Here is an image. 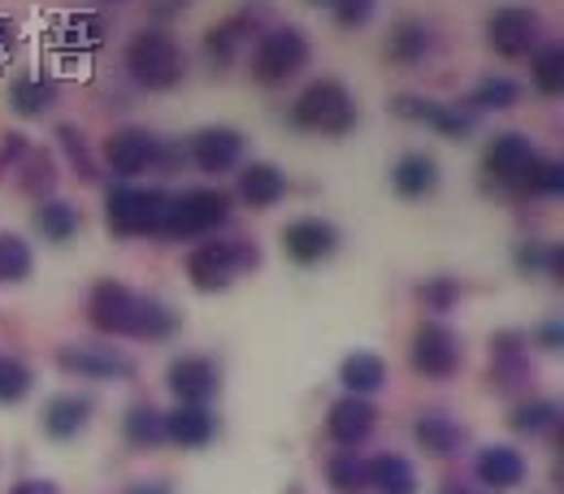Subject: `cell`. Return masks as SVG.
<instances>
[{
	"mask_svg": "<svg viewBox=\"0 0 564 494\" xmlns=\"http://www.w3.org/2000/svg\"><path fill=\"white\" fill-rule=\"evenodd\" d=\"M87 321L100 334H131V339H165L174 330V312L165 304L143 299L122 283H100L91 290Z\"/></svg>",
	"mask_w": 564,
	"mask_h": 494,
	"instance_id": "6da1fadb",
	"label": "cell"
},
{
	"mask_svg": "<svg viewBox=\"0 0 564 494\" xmlns=\"http://www.w3.org/2000/svg\"><path fill=\"white\" fill-rule=\"evenodd\" d=\"M291 122L300 131H313V135H348L356 127V100L352 91L335 78H317L308 83L295 105H291Z\"/></svg>",
	"mask_w": 564,
	"mask_h": 494,
	"instance_id": "7a4b0ae2",
	"label": "cell"
},
{
	"mask_svg": "<svg viewBox=\"0 0 564 494\" xmlns=\"http://www.w3.org/2000/svg\"><path fill=\"white\" fill-rule=\"evenodd\" d=\"M127 70L148 91H170L183 78V53L165 31H140L127 44Z\"/></svg>",
	"mask_w": 564,
	"mask_h": 494,
	"instance_id": "3957f363",
	"label": "cell"
},
{
	"mask_svg": "<svg viewBox=\"0 0 564 494\" xmlns=\"http://www.w3.org/2000/svg\"><path fill=\"white\" fill-rule=\"evenodd\" d=\"M304 66H308V40H304L295 26L270 31V35L257 44V53H252V74H257V83H265V87H279L286 78H295Z\"/></svg>",
	"mask_w": 564,
	"mask_h": 494,
	"instance_id": "277c9868",
	"label": "cell"
},
{
	"mask_svg": "<svg viewBox=\"0 0 564 494\" xmlns=\"http://www.w3.org/2000/svg\"><path fill=\"white\" fill-rule=\"evenodd\" d=\"M248 265H257V252L243 243H200L187 261V274L200 290H221L230 286Z\"/></svg>",
	"mask_w": 564,
	"mask_h": 494,
	"instance_id": "5b68a950",
	"label": "cell"
},
{
	"mask_svg": "<svg viewBox=\"0 0 564 494\" xmlns=\"http://www.w3.org/2000/svg\"><path fill=\"white\" fill-rule=\"evenodd\" d=\"M105 217L113 234H148L161 230L165 221V196L161 191H140V187H118L105 200Z\"/></svg>",
	"mask_w": 564,
	"mask_h": 494,
	"instance_id": "8992f818",
	"label": "cell"
},
{
	"mask_svg": "<svg viewBox=\"0 0 564 494\" xmlns=\"http://www.w3.org/2000/svg\"><path fill=\"white\" fill-rule=\"evenodd\" d=\"M226 217H230V200L221 191L205 187V191H187L178 200H165L161 230H170V234H209Z\"/></svg>",
	"mask_w": 564,
	"mask_h": 494,
	"instance_id": "52a82bcc",
	"label": "cell"
},
{
	"mask_svg": "<svg viewBox=\"0 0 564 494\" xmlns=\"http://www.w3.org/2000/svg\"><path fill=\"white\" fill-rule=\"evenodd\" d=\"M487 44H491L499 57H508V62L530 57L534 44H539V13L521 9V4L495 9L491 22H487Z\"/></svg>",
	"mask_w": 564,
	"mask_h": 494,
	"instance_id": "ba28073f",
	"label": "cell"
},
{
	"mask_svg": "<svg viewBox=\"0 0 564 494\" xmlns=\"http://www.w3.org/2000/svg\"><path fill=\"white\" fill-rule=\"evenodd\" d=\"M282 248L295 265H317L339 248V230L322 217H304V221H291L282 230Z\"/></svg>",
	"mask_w": 564,
	"mask_h": 494,
	"instance_id": "9c48e42d",
	"label": "cell"
},
{
	"mask_svg": "<svg viewBox=\"0 0 564 494\" xmlns=\"http://www.w3.org/2000/svg\"><path fill=\"white\" fill-rule=\"evenodd\" d=\"M413 364H417V373H425V377H452L460 369V343H456V334L447 326H438V321L422 326L417 339H413Z\"/></svg>",
	"mask_w": 564,
	"mask_h": 494,
	"instance_id": "30bf717a",
	"label": "cell"
},
{
	"mask_svg": "<svg viewBox=\"0 0 564 494\" xmlns=\"http://www.w3.org/2000/svg\"><path fill=\"white\" fill-rule=\"evenodd\" d=\"M105 161H109L113 174H122V178H140L143 169L156 161V140H152L148 131H140V127H127V131L109 135V143H105Z\"/></svg>",
	"mask_w": 564,
	"mask_h": 494,
	"instance_id": "8fae6325",
	"label": "cell"
},
{
	"mask_svg": "<svg viewBox=\"0 0 564 494\" xmlns=\"http://www.w3.org/2000/svg\"><path fill=\"white\" fill-rule=\"evenodd\" d=\"M243 156V135L230 131V127H209L192 140V161L205 169V174H226L235 169Z\"/></svg>",
	"mask_w": 564,
	"mask_h": 494,
	"instance_id": "7c38bea8",
	"label": "cell"
},
{
	"mask_svg": "<svg viewBox=\"0 0 564 494\" xmlns=\"http://www.w3.org/2000/svg\"><path fill=\"white\" fill-rule=\"evenodd\" d=\"M170 391L183 399V404H209L217 395V369L205 355H183L170 364Z\"/></svg>",
	"mask_w": 564,
	"mask_h": 494,
	"instance_id": "4fadbf2b",
	"label": "cell"
},
{
	"mask_svg": "<svg viewBox=\"0 0 564 494\" xmlns=\"http://www.w3.org/2000/svg\"><path fill=\"white\" fill-rule=\"evenodd\" d=\"M373 408L360 399V395H344L330 413H326V433L339 442V447H356V442H365L369 433H373Z\"/></svg>",
	"mask_w": 564,
	"mask_h": 494,
	"instance_id": "5bb4252c",
	"label": "cell"
},
{
	"mask_svg": "<svg viewBox=\"0 0 564 494\" xmlns=\"http://www.w3.org/2000/svg\"><path fill=\"white\" fill-rule=\"evenodd\" d=\"M395 109H400L404 118H413V122L434 127V131L447 135V140H465V135L474 131V122H469L460 109H452V105H434V100H417V96H400Z\"/></svg>",
	"mask_w": 564,
	"mask_h": 494,
	"instance_id": "9a60e30c",
	"label": "cell"
},
{
	"mask_svg": "<svg viewBox=\"0 0 564 494\" xmlns=\"http://www.w3.org/2000/svg\"><path fill=\"white\" fill-rule=\"evenodd\" d=\"M62 369L83 373V377H131L135 373V364L127 355H118L113 348H66Z\"/></svg>",
	"mask_w": 564,
	"mask_h": 494,
	"instance_id": "2e32d148",
	"label": "cell"
},
{
	"mask_svg": "<svg viewBox=\"0 0 564 494\" xmlns=\"http://www.w3.org/2000/svg\"><path fill=\"white\" fill-rule=\"evenodd\" d=\"M534 156H539V152H534V143L525 140V135H499V140L487 147V169H491L495 178H503V183L517 187V178L530 169Z\"/></svg>",
	"mask_w": 564,
	"mask_h": 494,
	"instance_id": "e0dca14e",
	"label": "cell"
},
{
	"mask_svg": "<svg viewBox=\"0 0 564 494\" xmlns=\"http://www.w3.org/2000/svg\"><path fill=\"white\" fill-rule=\"evenodd\" d=\"M239 196H243V205H252V209H270V205H279L282 196H286V178H282V169H274V165L252 161V165L239 174Z\"/></svg>",
	"mask_w": 564,
	"mask_h": 494,
	"instance_id": "ac0fdd59",
	"label": "cell"
},
{
	"mask_svg": "<svg viewBox=\"0 0 564 494\" xmlns=\"http://www.w3.org/2000/svg\"><path fill=\"white\" fill-rule=\"evenodd\" d=\"M478 477H482V486H491V491H512V486L525 482V460H521V451H512V447H487V451L478 455Z\"/></svg>",
	"mask_w": 564,
	"mask_h": 494,
	"instance_id": "d6986e66",
	"label": "cell"
},
{
	"mask_svg": "<svg viewBox=\"0 0 564 494\" xmlns=\"http://www.w3.org/2000/svg\"><path fill=\"white\" fill-rule=\"evenodd\" d=\"M213 433H217V421L205 413V404H183L165 417V438L178 447H205Z\"/></svg>",
	"mask_w": 564,
	"mask_h": 494,
	"instance_id": "ffe728a7",
	"label": "cell"
},
{
	"mask_svg": "<svg viewBox=\"0 0 564 494\" xmlns=\"http://www.w3.org/2000/svg\"><path fill=\"white\" fill-rule=\"evenodd\" d=\"M391 183H395V191H400L404 200H425V196L438 187V165H434L430 156H422V152H409V156L395 165Z\"/></svg>",
	"mask_w": 564,
	"mask_h": 494,
	"instance_id": "44dd1931",
	"label": "cell"
},
{
	"mask_svg": "<svg viewBox=\"0 0 564 494\" xmlns=\"http://www.w3.org/2000/svg\"><path fill=\"white\" fill-rule=\"evenodd\" d=\"M339 382H344L348 395H360V399H365V395L382 391V382H387V364H382L373 352H356L339 364Z\"/></svg>",
	"mask_w": 564,
	"mask_h": 494,
	"instance_id": "7402d4cb",
	"label": "cell"
},
{
	"mask_svg": "<svg viewBox=\"0 0 564 494\" xmlns=\"http://www.w3.org/2000/svg\"><path fill=\"white\" fill-rule=\"evenodd\" d=\"M369 486L378 494H413L417 491V477H413V464L404 455H373L369 460Z\"/></svg>",
	"mask_w": 564,
	"mask_h": 494,
	"instance_id": "603a6c76",
	"label": "cell"
},
{
	"mask_svg": "<svg viewBox=\"0 0 564 494\" xmlns=\"http://www.w3.org/2000/svg\"><path fill=\"white\" fill-rule=\"evenodd\" d=\"M87 417H91V404H87V399L62 395V399H53V404L44 408V429H48L53 438H74Z\"/></svg>",
	"mask_w": 564,
	"mask_h": 494,
	"instance_id": "cb8c5ba5",
	"label": "cell"
},
{
	"mask_svg": "<svg viewBox=\"0 0 564 494\" xmlns=\"http://www.w3.org/2000/svg\"><path fill=\"white\" fill-rule=\"evenodd\" d=\"M53 100H57V87L48 78H18L9 91V105L22 118H40L44 109H53Z\"/></svg>",
	"mask_w": 564,
	"mask_h": 494,
	"instance_id": "d4e9b609",
	"label": "cell"
},
{
	"mask_svg": "<svg viewBox=\"0 0 564 494\" xmlns=\"http://www.w3.org/2000/svg\"><path fill=\"white\" fill-rule=\"evenodd\" d=\"M326 482H330L339 494H360L365 486H369V460H360L356 451L330 455V464H326Z\"/></svg>",
	"mask_w": 564,
	"mask_h": 494,
	"instance_id": "484cf974",
	"label": "cell"
},
{
	"mask_svg": "<svg viewBox=\"0 0 564 494\" xmlns=\"http://www.w3.org/2000/svg\"><path fill=\"white\" fill-rule=\"evenodd\" d=\"M425 53H430V31H425L422 22H400V26L391 31V40H387V57L400 62V66L422 62Z\"/></svg>",
	"mask_w": 564,
	"mask_h": 494,
	"instance_id": "4316f807",
	"label": "cell"
},
{
	"mask_svg": "<svg viewBox=\"0 0 564 494\" xmlns=\"http://www.w3.org/2000/svg\"><path fill=\"white\" fill-rule=\"evenodd\" d=\"M417 442L434 455H447V451H456L465 442V429L456 421H447V417H422L417 421Z\"/></svg>",
	"mask_w": 564,
	"mask_h": 494,
	"instance_id": "83f0119b",
	"label": "cell"
},
{
	"mask_svg": "<svg viewBox=\"0 0 564 494\" xmlns=\"http://www.w3.org/2000/svg\"><path fill=\"white\" fill-rule=\"evenodd\" d=\"M35 230L48 243H66L74 230H78V212L70 205H62V200H48V205H40V212H35Z\"/></svg>",
	"mask_w": 564,
	"mask_h": 494,
	"instance_id": "f1b7e54d",
	"label": "cell"
},
{
	"mask_svg": "<svg viewBox=\"0 0 564 494\" xmlns=\"http://www.w3.org/2000/svg\"><path fill=\"white\" fill-rule=\"evenodd\" d=\"M62 44L66 48H78V53H91L105 44V22L96 13H74L62 22Z\"/></svg>",
	"mask_w": 564,
	"mask_h": 494,
	"instance_id": "f546056e",
	"label": "cell"
},
{
	"mask_svg": "<svg viewBox=\"0 0 564 494\" xmlns=\"http://www.w3.org/2000/svg\"><path fill=\"white\" fill-rule=\"evenodd\" d=\"M530 70H534V87H539L543 96H561V91H564V48H561V44L539 48Z\"/></svg>",
	"mask_w": 564,
	"mask_h": 494,
	"instance_id": "4dcf8cb0",
	"label": "cell"
},
{
	"mask_svg": "<svg viewBox=\"0 0 564 494\" xmlns=\"http://www.w3.org/2000/svg\"><path fill=\"white\" fill-rule=\"evenodd\" d=\"M517 187H521V191H530V196H556V191H564V169L556 165V161L534 156V161H530V169L517 178Z\"/></svg>",
	"mask_w": 564,
	"mask_h": 494,
	"instance_id": "1f68e13d",
	"label": "cell"
},
{
	"mask_svg": "<svg viewBox=\"0 0 564 494\" xmlns=\"http://www.w3.org/2000/svg\"><path fill=\"white\" fill-rule=\"evenodd\" d=\"M31 274V248L18 234H0V286L22 283Z\"/></svg>",
	"mask_w": 564,
	"mask_h": 494,
	"instance_id": "d6a6232c",
	"label": "cell"
},
{
	"mask_svg": "<svg viewBox=\"0 0 564 494\" xmlns=\"http://www.w3.org/2000/svg\"><path fill=\"white\" fill-rule=\"evenodd\" d=\"M556 421H561V408L547 404V399H530V404H521V408L512 413V425H517L521 433H547Z\"/></svg>",
	"mask_w": 564,
	"mask_h": 494,
	"instance_id": "836d02e7",
	"label": "cell"
},
{
	"mask_svg": "<svg viewBox=\"0 0 564 494\" xmlns=\"http://www.w3.org/2000/svg\"><path fill=\"white\" fill-rule=\"evenodd\" d=\"M127 438H131L135 447L161 442V438H165V417H161L156 408H131V417H127Z\"/></svg>",
	"mask_w": 564,
	"mask_h": 494,
	"instance_id": "e575fe53",
	"label": "cell"
},
{
	"mask_svg": "<svg viewBox=\"0 0 564 494\" xmlns=\"http://www.w3.org/2000/svg\"><path fill=\"white\" fill-rule=\"evenodd\" d=\"M31 391V369L13 355H0V404H18Z\"/></svg>",
	"mask_w": 564,
	"mask_h": 494,
	"instance_id": "d590c367",
	"label": "cell"
},
{
	"mask_svg": "<svg viewBox=\"0 0 564 494\" xmlns=\"http://www.w3.org/2000/svg\"><path fill=\"white\" fill-rule=\"evenodd\" d=\"M517 83H508V78H487L478 91H474V105L478 109H512L517 105Z\"/></svg>",
	"mask_w": 564,
	"mask_h": 494,
	"instance_id": "8d00e7d4",
	"label": "cell"
},
{
	"mask_svg": "<svg viewBox=\"0 0 564 494\" xmlns=\"http://www.w3.org/2000/svg\"><path fill=\"white\" fill-rule=\"evenodd\" d=\"M243 31H248V18H230L226 26L209 31V53H213V62H230V53H235V44L243 40Z\"/></svg>",
	"mask_w": 564,
	"mask_h": 494,
	"instance_id": "74e56055",
	"label": "cell"
},
{
	"mask_svg": "<svg viewBox=\"0 0 564 494\" xmlns=\"http://www.w3.org/2000/svg\"><path fill=\"white\" fill-rule=\"evenodd\" d=\"M335 4V22L339 26H365L369 18H373V9H378V0H330Z\"/></svg>",
	"mask_w": 564,
	"mask_h": 494,
	"instance_id": "f35d334b",
	"label": "cell"
},
{
	"mask_svg": "<svg viewBox=\"0 0 564 494\" xmlns=\"http://www.w3.org/2000/svg\"><path fill=\"white\" fill-rule=\"evenodd\" d=\"M22 187H26V191H48V187H53V165H48V156L35 152V156L26 161V169H22Z\"/></svg>",
	"mask_w": 564,
	"mask_h": 494,
	"instance_id": "ab89813d",
	"label": "cell"
},
{
	"mask_svg": "<svg viewBox=\"0 0 564 494\" xmlns=\"http://www.w3.org/2000/svg\"><path fill=\"white\" fill-rule=\"evenodd\" d=\"M425 299H430L434 308H447V304L456 299V286H452V283H430V286H425Z\"/></svg>",
	"mask_w": 564,
	"mask_h": 494,
	"instance_id": "60d3db41",
	"label": "cell"
},
{
	"mask_svg": "<svg viewBox=\"0 0 564 494\" xmlns=\"http://www.w3.org/2000/svg\"><path fill=\"white\" fill-rule=\"evenodd\" d=\"M13 40H18V26H13L9 18H0V57L13 53Z\"/></svg>",
	"mask_w": 564,
	"mask_h": 494,
	"instance_id": "b9f144b4",
	"label": "cell"
},
{
	"mask_svg": "<svg viewBox=\"0 0 564 494\" xmlns=\"http://www.w3.org/2000/svg\"><path fill=\"white\" fill-rule=\"evenodd\" d=\"M13 494H57L53 482H22V486H13Z\"/></svg>",
	"mask_w": 564,
	"mask_h": 494,
	"instance_id": "7bdbcfd3",
	"label": "cell"
},
{
	"mask_svg": "<svg viewBox=\"0 0 564 494\" xmlns=\"http://www.w3.org/2000/svg\"><path fill=\"white\" fill-rule=\"evenodd\" d=\"M131 494H165V491H161V486H135Z\"/></svg>",
	"mask_w": 564,
	"mask_h": 494,
	"instance_id": "ee69618b",
	"label": "cell"
},
{
	"mask_svg": "<svg viewBox=\"0 0 564 494\" xmlns=\"http://www.w3.org/2000/svg\"><path fill=\"white\" fill-rule=\"evenodd\" d=\"M443 494H474V491H465V486H447Z\"/></svg>",
	"mask_w": 564,
	"mask_h": 494,
	"instance_id": "f6af8a7d",
	"label": "cell"
},
{
	"mask_svg": "<svg viewBox=\"0 0 564 494\" xmlns=\"http://www.w3.org/2000/svg\"><path fill=\"white\" fill-rule=\"evenodd\" d=\"M313 4H330V0H313Z\"/></svg>",
	"mask_w": 564,
	"mask_h": 494,
	"instance_id": "bcb514c9",
	"label": "cell"
},
{
	"mask_svg": "<svg viewBox=\"0 0 564 494\" xmlns=\"http://www.w3.org/2000/svg\"><path fill=\"white\" fill-rule=\"evenodd\" d=\"M105 4H122V0H105Z\"/></svg>",
	"mask_w": 564,
	"mask_h": 494,
	"instance_id": "7dc6e473",
	"label": "cell"
}]
</instances>
